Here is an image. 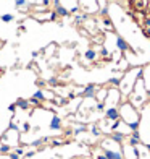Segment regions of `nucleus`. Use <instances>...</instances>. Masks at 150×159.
Wrapping results in <instances>:
<instances>
[{"instance_id":"8","label":"nucleus","mask_w":150,"mask_h":159,"mask_svg":"<svg viewBox=\"0 0 150 159\" xmlns=\"http://www.w3.org/2000/svg\"><path fill=\"white\" fill-rule=\"evenodd\" d=\"M53 10H55V13H57L58 17H61V18H66V17H69V15H71V13H69V10L66 8L63 3L55 5V7H53Z\"/></svg>"},{"instance_id":"1","label":"nucleus","mask_w":150,"mask_h":159,"mask_svg":"<svg viewBox=\"0 0 150 159\" xmlns=\"http://www.w3.org/2000/svg\"><path fill=\"white\" fill-rule=\"evenodd\" d=\"M118 110H119L121 122H124L131 131H137L139 127H140V115H139L137 109L131 102H123L121 106L118 107Z\"/></svg>"},{"instance_id":"44","label":"nucleus","mask_w":150,"mask_h":159,"mask_svg":"<svg viewBox=\"0 0 150 159\" xmlns=\"http://www.w3.org/2000/svg\"><path fill=\"white\" fill-rule=\"evenodd\" d=\"M0 45H2V42H0Z\"/></svg>"},{"instance_id":"2","label":"nucleus","mask_w":150,"mask_h":159,"mask_svg":"<svg viewBox=\"0 0 150 159\" xmlns=\"http://www.w3.org/2000/svg\"><path fill=\"white\" fill-rule=\"evenodd\" d=\"M102 151H103V156H105L107 159H124L123 158V153H121V148L113 149V148L102 145Z\"/></svg>"},{"instance_id":"25","label":"nucleus","mask_w":150,"mask_h":159,"mask_svg":"<svg viewBox=\"0 0 150 159\" xmlns=\"http://www.w3.org/2000/svg\"><path fill=\"white\" fill-rule=\"evenodd\" d=\"M63 140H60V138H55V140H52V146H61L63 145Z\"/></svg>"},{"instance_id":"26","label":"nucleus","mask_w":150,"mask_h":159,"mask_svg":"<svg viewBox=\"0 0 150 159\" xmlns=\"http://www.w3.org/2000/svg\"><path fill=\"white\" fill-rule=\"evenodd\" d=\"M95 109H97V110H100V112H102L103 109H107V104H105V102H97Z\"/></svg>"},{"instance_id":"12","label":"nucleus","mask_w":150,"mask_h":159,"mask_svg":"<svg viewBox=\"0 0 150 159\" xmlns=\"http://www.w3.org/2000/svg\"><path fill=\"white\" fill-rule=\"evenodd\" d=\"M107 94H108V89H107V88H102V89H98L97 93H95V99H97V102H105Z\"/></svg>"},{"instance_id":"32","label":"nucleus","mask_w":150,"mask_h":159,"mask_svg":"<svg viewBox=\"0 0 150 159\" xmlns=\"http://www.w3.org/2000/svg\"><path fill=\"white\" fill-rule=\"evenodd\" d=\"M8 156H10V159H20V156H18L16 153H12V151L8 153Z\"/></svg>"},{"instance_id":"28","label":"nucleus","mask_w":150,"mask_h":159,"mask_svg":"<svg viewBox=\"0 0 150 159\" xmlns=\"http://www.w3.org/2000/svg\"><path fill=\"white\" fill-rule=\"evenodd\" d=\"M21 128H23V131H29V130H31V123H29V122H24L23 125H21Z\"/></svg>"},{"instance_id":"27","label":"nucleus","mask_w":150,"mask_h":159,"mask_svg":"<svg viewBox=\"0 0 150 159\" xmlns=\"http://www.w3.org/2000/svg\"><path fill=\"white\" fill-rule=\"evenodd\" d=\"M100 55H102V57H105V59H108V57H110L108 50H107L105 47H102V49H100Z\"/></svg>"},{"instance_id":"20","label":"nucleus","mask_w":150,"mask_h":159,"mask_svg":"<svg viewBox=\"0 0 150 159\" xmlns=\"http://www.w3.org/2000/svg\"><path fill=\"white\" fill-rule=\"evenodd\" d=\"M10 151H12V146H10V145H7V143L0 146V153H2V154H8Z\"/></svg>"},{"instance_id":"42","label":"nucleus","mask_w":150,"mask_h":159,"mask_svg":"<svg viewBox=\"0 0 150 159\" xmlns=\"http://www.w3.org/2000/svg\"><path fill=\"white\" fill-rule=\"evenodd\" d=\"M0 80H2V72H0Z\"/></svg>"},{"instance_id":"43","label":"nucleus","mask_w":150,"mask_h":159,"mask_svg":"<svg viewBox=\"0 0 150 159\" xmlns=\"http://www.w3.org/2000/svg\"><path fill=\"white\" fill-rule=\"evenodd\" d=\"M52 159H57V158H52Z\"/></svg>"},{"instance_id":"17","label":"nucleus","mask_w":150,"mask_h":159,"mask_svg":"<svg viewBox=\"0 0 150 159\" xmlns=\"http://www.w3.org/2000/svg\"><path fill=\"white\" fill-rule=\"evenodd\" d=\"M33 98L34 99H37V101H45V93H44V91H42V89H37L36 91V93H34L33 94Z\"/></svg>"},{"instance_id":"22","label":"nucleus","mask_w":150,"mask_h":159,"mask_svg":"<svg viewBox=\"0 0 150 159\" xmlns=\"http://www.w3.org/2000/svg\"><path fill=\"white\" fill-rule=\"evenodd\" d=\"M103 25H105L108 29H113V25H111V20H110L108 17H103Z\"/></svg>"},{"instance_id":"10","label":"nucleus","mask_w":150,"mask_h":159,"mask_svg":"<svg viewBox=\"0 0 150 159\" xmlns=\"http://www.w3.org/2000/svg\"><path fill=\"white\" fill-rule=\"evenodd\" d=\"M110 138L113 140L115 143H118V145H123V143H124V140H126V135L121 133V131H111Z\"/></svg>"},{"instance_id":"39","label":"nucleus","mask_w":150,"mask_h":159,"mask_svg":"<svg viewBox=\"0 0 150 159\" xmlns=\"http://www.w3.org/2000/svg\"><path fill=\"white\" fill-rule=\"evenodd\" d=\"M145 10H147V12H149V15H150V3L147 5V8H145Z\"/></svg>"},{"instance_id":"16","label":"nucleus","mask_w":150,"mask_h":159,"mask_svg":"<svg viewBox=\"0 0 150 159\" xmlns=\"http://www.w3.org/2000/svg\"><path fill=\"white\" fill-rule=\"evenodd\" d=\"M16 107H20V109H23V110L29 109V101H26V99H18V101H16Z\"/></svg>"},{"instance_id":"21","label":"nucleus","mask_w":150,"mask_h":159,"mask_svg":"<svg viewBox=\"0 0 150 159\" xmlns=\"http://www.w3.org/2000/svg\"><path fill=\"white\" fill-rule=\"evenodd\" d=\"M98 13H100L102 17H108V7H107L105 3L102 5L100 8H98Z\"/></svg>"},{"instance_id":"35","label":"nucleus","mask_w":150,"mask_h":159,"mask_svg":"<svg viewBox=\"0 0 150 159\" xmlns=\"http://www.w3.org/2000/svg\"><path fill=\"white\" fill-rule=\"evenodd\" d=\"M144 34H145L147 37H150V28H145V29H144Z\"/></svg>"},{"instance_id":"30","label":"nucleus","mask_w":150,"mask_h":159,"mask_svg":"<svg viewBox=\"0 0 150 159\" xmlns=\"http://www.w3.org/2000/svg\"><path fill=\"white\" fill-rule=\"evenodd\" d=\"M49 83H50L52 86H57V85H58V80H57L55 76H53V78H50V80H49Z\"/></svg>"},{"instance_id":"33","label":"nucleus","mask_w":150,"mask_h":159,"mask_svg":"<svg viewBox=\"0 0 150 159\" xmlns=\"http://www.w3.org/2000/svg\"><path fill=\"white\" fill-rule=\"evenodd\" d=\"M142 25L145 26V28H150V17H149V18H145V20H144V23H142Z\"/></svg>"},{"instance_id":"18","label":"nucleus","mask_w":150,"mask_h":159,"mask_svg":"<svg viewBox=\"0 0 150 159\" xmlns=\"http://www.w3.org/2000/svg\"><path fill=\"white\" fill-rule=\"evenodd\" d=\"M121 78H123V75H118V76H113V78H110V85H111V86H113V88H115V86H119V83H121Z\"/></svg>"},{"instance_id":"13","label":"nucleus","mask_w":150,"mask_h":159,"mask_svg":"<svg viewBox=\"0 0 150 159\" xmlns=\"http://www.w3.org/2000/svg\"><path fill=\"white\" fill-rule=\"evenodd\" d=\"M13 3H15V7H16L18 10L20 8H31L29 0H13Z\"/></svg>"},{"instance_id":"3","label":"nucleus","mask_w":150,"mask_h":159,"mask_svg":"<svg viewBox=\"0 0 150 159\" xmlns=\"http://www.w3.org/2000/svg\"><path fill=\"white\" fill-rule=\"evenodd\" d=\"M121 91L116 89V88H110L108 89V94H107V99H105V104L107 102H110V106H116L118 102H119V99H121Z\"/></svg>"},{"instance_id":"29","label":"nucleus","mask_w":150,"mask_h":159,"mask_svg":"<svg viewBox=\"0 0 150 159\" xmlns=\"http://www.w3.org/2000/svg\"><path fill=\"white\" fill-rule=\"evenodd\" d=\"M29 104H33V106H39V104H41V101H37V99L31 98V99H29Z\"/></svg>"},{"instance_id":"19","label":"nucleus","mask_w":150,"mask_h":159,"mask_svg":"<svg viewBox=\"0 0 150 159\" xmlns=\"http://www.w3.org/2000/svg\"><path fill=\"white\" fill-rule=\"evenodd\" d=\"M144 8H147V0H137V3H136V10H137V12H142Z\"/></svg>"},{"instance_id":"40","label":"nucleus","mask_w":150,"mask_h":159,"mask_svg":"<svg viewBox=\"0 0 150 159\" xmlns=\"http://www.w3.org/2000/svg\"><path fill=\"white\" fill-rule=\"evenodd\" d=\"M147 149H149V151H150V145H147Z\"/></svg>"},{"instance_id":"5","label":"nucleus","mask_w":150,"mask_h":159,"mask_svg":"<svg viewBox=\"0 0 150 159\" xmlns=\"http://www.w3.org/2000/svg\"><path fill=\"white\" fill-rule=\"evenodd\" d=\"M105 118L107 120H111V122H115V120H118L119 118V110H118L116 106H110L105 109Z\"/></svg>"},{"instance_id":"34","label":"nucleus","mask_w":150,"mask_h":159,"mask_svg":"<svg viewBox=\"0 0 150 159\" xmlns=\"http://www.w3.org/2000/svg\"><path fill=\"white\" fill-rule=\"evenodd\" d=\"M15 109H16V104H10L8 106V110H12V112H15Z\"/></svg>"},{"instance_id":"37","label":"nucleus","mask_w":150,"mask_h":159,"mask_svg":"<svg viewBox=\"0 0 150 159\" xmlns=\"http://www.w3.org/2000/svg\"><path fill=\"white\" fill-rule=\"evenodd\" d=\"M42 5H44V7H49V5H50V0H42Z\"/></svg>"},{"instance_id":"14","label":"nucleus","mask_w":150,"mask_h":159,"mask_svg":"<svg viewBox=\"0 0 150 159\" xmlns=\"http://www.w3.org/2000/svg\"><path fill=\"white\" fill-rule=\"evenodd\" d=\"M84 57H86V60L94 62V60H95V57H97V52H95V50H94V49H89V50H86Z\"/></svg>"},{"instance_id":"7","label":"nucleus","mask_w":150,"mask_h":159,"mask_svg":"<svg viewBox=\"0 0 150 159\" xmlns=\"http://www.w3.org/2000/svg\"><path fill=\"white\" fill-rule=\"evenodd\" d=\"M95 93H97V86L95 85H87L82 89V98L89 99V98H95Z\"/></svg>"},{"instance_id":"4","label":"nucleus","mask_w":150,"mask_h":159,"mask_svg":"<svg viewBox=\"0 0 150 159\" xmlns=\"http://www.w3.org/2000/svg\"><path fill=\"white\" fill-rule=\"evenodd\" d=\"M121 153H123V158H124V159H137V158H139L137 148H136V146H131L129 143H128V145H123Z\"/></svg>"},{"instance_id":"15","label":"nucleus","mask_w":150,"mask_h":159,"mask_svg":"<svg viewBox=\"0 0 150 159\" xmlns=\"http://www.w3.org/2000/svg\"><path fill=\"white\" fill-rule=\"evenodd\" d=\"M15 20V15L12 13H3V15H0V21H3V23H12Z\"/></svg>"},{"instance_id":"6","label":"nucleus","mask_w":150,"mask_h":159,"mask_svg":"<svg viewBox=\"0 0 150 159\" xmlns=\"http://www.w3.org/2000/svg\"><path fill=\"white\" fill-rule=\"evenodd\" d=\"M115 41H116V47L121 50V52H128V50H131V45L128 44V41H126L123 36H116Z\"/></svg>"},{"instance_id":"23","label":"nucleus","mask_w":150,"mask_h":159,"mask_svg":"<svg viewBox=\"0 0 150 159\" xmlns=\"http://www.w3.org/2000/svg\"><path fill=\"white\" fill-rule=\"evenodd\" d=\"M87 130V128H86L84 125H79V127H76V128H74V135H79V133H84V131Z\"/></svg>"},{"instance_id":"24","label":"nucleus","mask_w":150,"mask_h":159,"mask_svg":"<svg viewBox=\"0 0 150 159\" xmlns=\"http://www.w3.org/2000/svg\"><path fill=\"white\" fill-rule=\"evenodd\" d=\"M90 131H92L94 136H100V128H98L97 125H94L92 128H90Z\"/></svg>"},{"instance_id":"36","label":"nucleus","mask_w":150,"mask_h":159,"mask_svg":"<svg viewBox=\"0 0 150 159\" xmlns=\"http://www.w3.org/2000/svg\"><path fill=\"white\" fill-rule=\"evenodd\" d=\"M24 156H26V158H33V156H34V151H29V153H24Z\"/></svg>"},{"instance_id":"41","label":"nucleus","mask_w":150,"mask_h":159,"mask_svg":"<svg viewBox=\"0 0 150 159\" xmlns=\"http://www.w3.org/2000/svg\"><path fill=\"white\" fill-rule=\"evenodd\" d=\"M147 96H149V99H150V91H149V93H147Z\"/></svg>"},{"instance_id":"9","label":"nucleus","mask_w":150,"mask_h":159,"mask_svg":"<svg viewBox=\"0 0 150 159\" xmlns=\"http://www.w3.org/2000/svg\"><path fill=\"white\" fill-rule=\"evenodd\" d=\"M50 130H53V131L61 130V118L58 115H53L52 117V120H50Z\"/></svg>"},{"instance_id":"11","label":"nucleus","mask_w":150,"mask_h":159,"mask_svg":"<svg viewBox=\"0 0 150 159\" xmlns=\"http://www.w3.org/2000/svg\"><path fill=\"white\" fill-rule=\"evenodd\" d=\"M139 143H140V135H139V130L137 131H131L129 145H131V146H137Z\"/></svg>"},{"instance_id":"31","label":"nucleus","mask_w":150,"mask_h":159,"mask_svg":"<svg viewBox=\"0 0 150 159\" xmlns=\"http://www.w3.org/2000/svg\"><path fill=\"white\" fill-rule=\"evenodd\" d=\"M15 153H16L18 156H23V154H24V149H23V148H16V149H15Z\"/></svg>"},{"instance_id":"38","label":"nucleus","mask_w":150,"mask_h":159,"mask_svg":"<svg viewBox=\"0 0 150 159\" xmlns=\"http://www.w3.org/2000/svg\"><path fill=\"white\" fill-rule=\"evenodd\" d=\"M58 3H61L60 0H53V7H55V5H58Z\"/></svg>"}]
</instances>
